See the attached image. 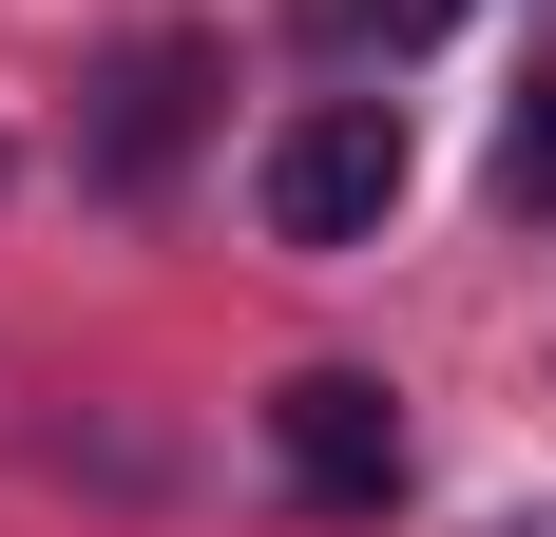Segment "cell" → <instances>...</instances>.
Wrapping results in <instances>:
<instances>
[{"mask_svg": "<svg viewBox=\"0 0 556 537\" xmlns=\"http://www.w3.org/2000/svg\"><path fill=\"white\" fill-rule=\"evenodd\" d=\"M403 173H422V135H403V97H288L269 154H250V212H269V250H365V230L403 212Z\"/></svg>", "mask_w": 556, "mask_h": 537, "instance_id": "obj_1", "label": "cell"}, {"mask_svg": "<svg viewBox=\"0 0 556 537\" xmlns=\"http://www.w3.org/2000/svg\"><path fill=\"white\" fill-rule=\"evenodd\" d=\"M269 461H288V499L384 519V499H403V403H384L365 365H288V384H269Z\"/></svg>", "mask_w": 556, "mask_h": 537, "instance_id": "obj_2", "label": "cell"}, {"mask_svg": "<svg viewBox=\"0 0 556 537\" xmlns=\"http://www.w3.org/2000/svg\"><path fill=\"white\" fill-rule=\"evenodd\" d=\"M192 77H212L192 39H135V58L97 77V173H115V192H135V173H173V135H192Z\"/></svg>", "mask_w": 556, "mask_h": 537, "instance_id": "obj_3", "label": "cell"}, {"mask_svg": "<svg viewBox=\"0 0 556 537\" xmlns=\"http://www.w3.org/2000/svg\"><path fill=\"white\" fill-rule=\"evenodd\" d=\"M500 192H518V212H556V77L500 115Z\"/></svg>", "mask_w": 556, "mask_h": 537, "instance_id": "obj_4", "label": "cell"}]
</instances>
